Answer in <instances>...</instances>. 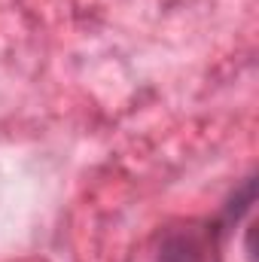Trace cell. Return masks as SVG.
I'll return each mask as SVG.
<instances>
[{"mask_svg":"<svg viewBox=\"0 0 259 262\" xmlns=\"http://www.w3.org/2000/svg\"><path fill=\"white\" fill-rule=\"evenodd\" d=\"M207 253L210 247L204 238H198L195 232H180L165 241L159 262H207Z\"/></svg>","mask_w":259,"mask_h":262,"instance_id":"1","label":"cell"}]
</instances>
